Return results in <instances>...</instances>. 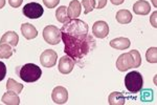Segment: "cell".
Instances as JSON below:
<instances>
[{
	"label": "cell",
	"mask_w": 157,
	"mask_h": 105,
	"mask_svg": "<svg viewBox=\"0 0 157 105\" xmlns=\"http://www.w3.org/2000/svg\"><path fill=\"white\" fill-rule=\"evenodd\" d=\"M61 40L65 45V54L73 61H80L84 59L95 47V40L89 34L85 37H78L61 32Z\"/></svg>",
	"instance_id": "obj_1"
},
{
	"label": "cell",
	"mask_w": 157,
	"mask_h": 105,
	"mask_svg": "<svg viewBox=\"0 0 157 105\" xmlns=\"http://www.w3.org/2000/svg\"><path fill=\"white\" fill-rule=\"evenodd\" d=\"M141 64V57L138 50H133L129 53L121 54L116 61V67L120 71H126L130 68L139 67Z\"/></svg>",
	"instance_id": "obj_2"
},
{
	"label": "cell",
	"mask_w": 157,
	"mask_h": 105,
	"mask_svg": "<svg viewBox=\"0 0 157 105\" xmlns=\"http://www.w3.org/2000/svg\"><path fill=\"white\" fill-rule=\"evenodd\" d=\"M60 30L73 36L85 37V36L88 35L89 27H88V24L83 21V20L75 18V19H69L68 21L65 22Z\"/></svg>",
	"instance_id": "obj_3"
},
{
	"label": "cell",
	"mask_w": 157,
	"mask_h": 105,
	"mask_svg": "<svg viewBox=\"0 0 157 105\" xmlns=\"http://www.w3.org/2000/svg\"><path fill=\"white\" fill-rule=\"evenodd\" d=\"M19 77L23 81L27 82V83H32L37 80H39L42 76V71L36 64L33 63H27V64L22 65L18 70Z\"/></svg>",
	"instance_id": "obj_4"
},
{
	"label": "cell",
	"mask_w": 157,
	"mask_h": 105,
	"mask_svg": "<svg viewBox=\"0 0 157 105\" xmlns=\"http://www.w3.org/2000/svg\"><path fill=\"white\" fill-rule=\"evenodd\" d=\"M125 86L130 93L136 94L143 89L144 78L138 71H130L125 77Z\"/></svg>",
	"instance_id": "obj_5"
},
{
	"label": "cell",
	"mask_w": 157,
	"mask_h": 105,
	"mask_svg": "<svg viewBox=\"0 0 157 105\" xmlns=\"http://www.w3.org/2000/svg\"><path fill=\"white\" fill-rule=\"evenodd\" d=\"M43 38L50 45H57L61 41V30L55 25H47L43 30Z\"/></svg>",
	"instance_id": "obj_6"
},
{
	"label": "cell",
	"mask_w": 157,
	"mask_h": 105,
	"mask_svg": "<svg viewBox=\"0 0 157 105\" xmlns=\"http://www.w3.org/2000/svg\"><path fill=\"white\" fill-rule=\"evenodd\" d=\"M22 13L25 17L29 18V19H38V18L42 17L44 10L42 6L37 2H29V3L25 4L22 9Z\"/></svg>",
	"instance_id": "obj_7"
},
{
	"label": "cell",
	"mask_w": 157,
	"mask_h": 105,
	"mask_svg": "<svg viewBox=\"0 0 157 105\" xmlns=\"http://www.w3.org/2000/svg\"><path fill=\"white\" fill-rule=\"evenodd\" d=\"M58 59V54L52 50H44L41 56H40V62L43 67L50 68L56 65Z\"/></svg>",
	"instance_id": "obj_8"
},
{
	"label": "cell",
	"mask_w": 157,
	"mask_h": 105,
	"mask_svg": "<svg viewBox=\"0 0 157 105\" xmlns=\"http://www.w3.org/2000/svg\"><path fill=\"white\" fill-rule=\"evenodd\" d=\"M52 99L56 104H64L68 100V91L63 86H57L52 93Z\"/></svg>",
	"instance_id": "obj_9"
},
{
	"label": "cell",
	"mask_w": 157,
	"mask_h": 105,
	"mask_svg": "<svg viewBox=\"0 0 157 105\" xmlns=\"http://www.w3.org/2000/svg\"><path fill=\"white\" fill-rule=\"evenodd\" d=\"M92 34L95 38L104 39L109 35V25L105 21H97L92 26Z\"/></svg>",
	"instance_id": "obj_10"
},
{
	"label": "cell",
	"mask_w": 157,
	"mask_h": 105,
	"mask_svg": "<svg viewBox=\"0 0 157 105\" xmlns=\"http://www.w3.org/2000/svg\"><path fill=\"white\" fill-rule=\"evenodd\" d=\"M73 67H75V61L72 60L68 56H63L59 60V65H58V70L63 75H67V74L71 73Z\"/></svg>",
	"instance_id": "obj_11"
},
{
	"label": "cell",
	"mask_w": 157,
	"mask_h": 105,
	"mask_svg": "<svg viewBox=\"0 0 157 105\" xmlns=\"http://www.w3.org/2000/svg\"><path fill=\"white\" fill-rule=\"evenodd\" d=\"M133 11L136 15H140V16H146L151 12V6L148 1L146 0H138L134 3Z\"/></svg>",
	"instance_id": "obj_12"
},
{
	"label": "cell",
	"mask_w": 157,
	"mask_h": 105,
	"mask_svg": "<svg viewBox=\"0 0 157 105\" xmlns=\"http://www.w3.org/2000/svg\"><path fill=\"white\" fill-rule=\"evenodd\" d=\"M18 42H19V36L17 35V33L13 32V30L6 32V34L2 36L1 40H0L1 44H9L12 47H16Z\"/></svg>",
	"instance_id": "obj_13"
},
{
	"label": "cell",
	"mask_w": 157,
	"mask_h": 105,
	"mask_svg": "<svg viewBox=\"0 0 157 105\" xmlns=\"http://www.w3.org/2000/svg\"><path fill=\"white\" fill-rule=\"evenodd\" d=\"M130 45H131L130 40L126 37H118L110 41V46L115 48V50H127L128 47H130Z\"/></svg>",
	"instance_id": "obj_14"
},
{
	"label": "cell",
	"mask_w": 157,
	"mask_h": 105,
	"mask_svg": "<svg viewBox=\"0 0 157 105\" xmlns=\"http://www.w3.org/2000/svg\"><path fill=\"white\" fill-rule=\"evenodd\" d=\"M21 33L23 37L27 40H32L38 36V30L36 27L30 23H23L21 25Z\"/></svg>",
	"instance_id": "obj_15"
},
{
	"label": "cell",
	"mask_w": 157,
	"mask_h": 105,
	"mask_svg": "<svg viewBox=\"0 0 157 105\" xmlns=\"http://www.w3.org/2000/svg\"><path fill=\"white\" fill-rule=\"evenodd\" d=\"M1 101H2V103H4L6 105H19L20 104V98L18 97V94H16L15 91H7V93H6L2 96Z\"/></svg>",
	"instance_id": "obj_16"
},
{
	"label": "cell",
	"mask_w": 157,
	"mask_h": 105,
	"mask_svg": "<svg viewBox=\"0 0 157 105\" xmlns=\"http://www.w3.org/2000/svg\"><path fill=\"white\" fill-rule=\"evenodd\" d=\"M67 11H68V16H69L70 19H75V18L80 16L81 11H82L81 3L78 0H72V1H70L69 6L67 7Z\"/></svg>",
	"instance_id": "obj_17"
},
{
	"label": "cell",
	"mask_w": 157,
	"mask_h": 105,
	"mask_svg": "<svg viewBox=\"0 0 157 105\" xmlns=\"http://www.w3.org/2000/svg\"><path fill=\"white\" fill-rule=\"evenodd\" d=\"M108 103L110 105H124L126 103V98L120 91H113L109 95Z\"/></svg>",
	"instance_id": "obj_18"
},
{
	"label": "cell",
	"mask_w": 157,
	"mask_h": 105,
	"mask_svg": "<svg viewBox=\"0 0 157 105\" xmlns=\"http://www.w3.org/2000/svg\"><path fill=\"white\" fill-rule=\"evenodd\" d=\"M116 21L121 24H128L132 21V14L128 10H120L116 13Z\"/></svg>",
	"instance_id": "obj_19"
},
{
	"label": "cell",
	"mask_w": 157,
	"mask_h": 105,
	"mask_svg": "<svg viewBox=\"0 0 157 105\" xmlns=\"http://www.w3.org/2000/svg\"><path fill=\"white\" fill-rule=\"evenodd\" d=\"M56 18L57 20L61 23H65L66 21L70 19L69 16H68V11H67V6H61L57 9L56 11Z\"/></svg>",
	"instance_id": "obj_20"
},
{
	"label": "cell",
	"mask_w": 157,
	"mask_h": 105,
	"mask_svg": "<svg viewBox=\"0 0 157 105\" xmlns=\"http://www.w3.org/2000/svg\"><path fill=\"white\" fill-rule=\"evenodd\" d=\"M6 89L15 91L16 94H20L23 89V84H20L17 81H15L14 79L10 78L6 82Z\"/></svg>",
	"instance_id": "obj_21"
},
{
	"label": "cell",
	"mask_w": 157,
	"mask_h": 105,
	"mask_svg": "<svg viewBox=\"0 0 157 105\" xmlns=\"http://www.w3.org/2000/svg\"><path fill=\"white\" fill-rule=\"evenodd\" d=\"M14 50L9 44H0V59H9L12 57Z\"/></svg>",
	"instance_id": "obj_22"
},
{
	"label": "cell",
	"mask_w": 157,
	"mask_h": 105,
	"mask_svg": "<svg viewBox=\"0 0 157 105\" xmlns=\"http://www.w3.org/2000/svg\"><path fill=\"white\" fill-rule=\"evenodd\" d=\"M146 59L149 63H156L157 62V48L150 47L146 53Z\"/></svg>",
	"instance_id": "obj_23"
},
{
	"label": "cell",
	"mask_w": 157,
	"mask_h": 105,
	"mask_svg": "<svg viewBox=\"0 0 157 105\" xmlns=\"http://www.w3.org/2000/svg\"><path fill=\"white\" fill-rule=\"evenodd\" d=\"M82 6L84 7V14H89L95 9L94 0H82Z\"/></svg>",
	"instance_id": "obj_24"
},
{
	"label": "cell",
	"mask_w": 157,
	"mask_h": 105,
	"mask_svg": "<svg viewBox=\"0 0 157 105\" xmlns=\"http://www.w3.org/2000/svg\"><path fill=\"white\" fill-rule=\"evenodd\" d=\"M153 99V91L150 89H146L144 93H141V101L150 102Z\"/></svg>",
	"instance_id": "obj_25"
},
{
	"label": "cell",
	"mask_w": 157,
	"mask_h": 105,
	"mask_svg": "<svg viewBox=\"0 0 157 105\" xmlns=\"http://www.w3.org/2000/svg\"><path fill=\"white\" fill-rule=\"evenodd\" d=\"M60 0H43V3L47 9H54L59 4Z\"/></svg>",
	"instance_id": "obj_26"
},
{
	"label": "cell",
	"mask_w": 157,
	"mask_h": 105,
	"mask_svg": "<svg viewBox=\"0 0 157 105\" xmlns=\"http://www.w3.org/2000/svg\"><path fill=\"white\" fill-rule=\"evenodd\" d=\"M6 66L3 62L0 61V81H2L6 78Z\"/></svg>",
	"instance_id": "obj_27"
},
{
	"label": "cell",
	"mask_w": 157,
	"mask_h": 105,
	"mask_svg": "<svg viewBox=\"0 0 157 105\" xmlns=\"http://www.w3.org/2000/svg\"><path fill=\"white\" fill-rule=\"evenodd\" d=\"M95 1V9H104L107 4V0H94Z\"/></svg>",
	"instance_id": "obj_28"
},
{
	"label": "cell",
	"mask_w": 157,
	"mask_h": 105,
	"mask_svg": "<svg viewBox=\"0 0 157 105\" xmlns=\"http://www.w3.org/2000/svg\"><path fill=\"white\" fill-rule=\"evenodd\" d=\"M23 0H9V3L12 7H19L22 4Z\"/></svg>",
	"instance_id": "obj_29"
},
{
	"label": "cell",
	"mask_w": 157,
	"mask_h": 105,
	"mask_svg": "<svg viewBox=\"0 0 157 105\" xmlns=\"http://www.w3.org/2000/svg\"><path fill=\"white\" fill-rule=\"evenodd\" d=\"M110 1H111V3L114 4V6H120V4L124 3L125 0H110Z\"/></svg>",
	"instance_id": "obj_30"
},
{
	"label": "cell",
	"mask_w": 157,
	"mask_h": 105,
	"mask_svg": "<svg viewBox=\"0 0 157 105\" xmlns=\"http://www.w3.org/2000/svg\"><path fill=\"white\" fill-rule=\"evenodd\" d=\"M155 17H156V12H154V13H153V17H152V20H150V21L152 22V25H153V26H154V27H156Z\"/></svg>",
	"instance_id": "obj_31"
},
{
	"label": "cell",
	"mask_w": 157,
	"mask_h": 105,
	"mask_svg": "<svg viewBox=\"0 0 157 105\" xmlns=\"http://www.w3.org/2000/svg\"><path fill=\"white\" fill-rule=\"evenodd\" d=\"M4 6H6V0H0V10L3 9Z\"/></svg>",
	"instance_id": "obj_32"
}]
</instances>
